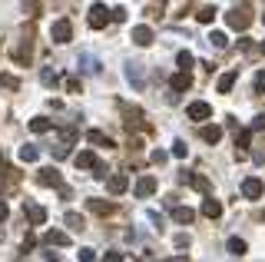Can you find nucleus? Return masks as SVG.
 <instances>
[{"mask_svg":"<svg viewBox=\"0 0 265 262\" xmlns=\"http://www.w3.org/2000/svg\"><path fill=\"white\" fill-rule=\"evenodd\" d=\"M255 90H258V93H265V70L255 77Z\"/></svg>","mask_w":265,"mask_h":262,"instance_id":"nucleus-40","label":"nucleus"},{"mask_svg":"<svg viewBox=\"0 0 265 262\" xmlns=\"http://www.w3.org/2000/svg\"><path fill=\"white\" fill-rule=\"evenodd\" d=\"M50 126H53V123H50L47 116H33V119H30V129H33V133H47Z\"/></svg>","mask_w":265,"mask_h":262,"instance_id":"nucleus-25","label":"nucleus"},{"mask_svg":"<svg viewBox=\"0 0 265 262\" xmlns=\"http://www.w3.org/2000/svg\"><path fill=\"white\" fill-rule=\"evenodd\" d=\"M176 60H179V67H183V73H189V67L196 63V56L189 53V50H179V56H176Z\"/></svg>","mask_w":265,"mask_h":262,"instance_id":"nucleus-27","label":"nucleus"},{"mask_svg":"<svg viewBox=\"0 0 265 262\" xmlns=\"http://www.w3.org/2000/svg\"><path fill=\"white\" fill-rule=\"evenodd\" d=\"M153 192H156V176H143L136 183V196L146 199V196H153Z\"/></svg>","mask_w":265,"mask_h":262,"instance_id":"nucleus-10","label":"nucleus"},{"mask_svg":"<svg viewBox=\"0 0 265 262\" xmlns=\"http://www.w3.org/2000/svg\"><path fill=\"white\" fill-rule=\"evenodd\" d=\"M265 192V183L258 179V176H249V179H242V196L245 199H258Z\"/></svg>","mask_w":265,"mask_h":262,"instance_id":"nucleus-3","label":"nucleus"},{"mask_svg":"<svg viewBox=\"0 0 265 262\" xmlns=\"http://www.w3.org/2000/svg\"><path fill=\"white\" fill-rule=\"evenodd\" d=\"M193 87V77H189V73H176V77H172V93H183V90H189Z\"/></svg>","mask_w":265,"mask_h":262,"instance_id":"nucleus-17","label":"nucleus"},{"mask_svg":"<svg viewBox=\"0 0 265 262\" xmlns=\"http://www.w3.org/2000/svg\"><path fill=\"white\" fill-rule=\"evenodd\" d=\"M37 156H40L37 146H20V159H24V163H37Z\"/></svg>","mask_w":265,"mask_h":262,"instance_id":"nucleus-28","label":"nucleus"},{"mask_svg":"<svg viewBox=\"0 0 265 262\" xmlns=\"http://www.w3.org/2000/svg\"><path fill=\"white\" fill-rule=\"evenodd\" d=\"M209 43H212L216 50H225V47H229V37H225L222 30H212V33H209Z\"/></svg>","mask_w":265,"mask_h":262,"instance_id":"nucleus-24","label":"nucleus"},{"mask_svg":"<svg viewBox=\"0 0 265 262\" xmlns=\"http://www.w3.org/2000/svg\"><path fill=\"white\" fill-rule=\"evenodd\" d=\"M225 24L232 27V30H245L252 24V7L249 4H235L229 14H225Z\"/></svg>","mask_w":265,"mask_h":262,"instance_id":"nucleus-1","label":"nucleus"},{"mask_svg":"<svg viewBox=\"0 0 265 262\" xmlns=\"http://www.w3.org/2000/svg\"><path fill=\"white\" fill-rule=\"evenodd\" d=\"M202 216H209V219H219V216H222V203L209 196L206 203H202Z\"/></svg>","mask_w":265,"mask_h":262,"instance_id":"nucleus-13","label":"nucleus"},{"mask_svg":"<svg viewBox=\"0 0 265 262\" xmlns=\"http://www.w3.org/2000/svg\"><path fill=\"white\" fill-rule=\"evenodd\" d=\"M235 80H239V70H229L219 77V93H229V90L235 87Z\"/></svg>","mask_w":265,"mask_h":262,"instance_id":"nucleus-15","label":"nucleus"},{"mask_svg":"<svg viewBox=\"0 0 265 262\" xmlns=\"http://www.w3.org/2000/svg\"><path fill=\"white\" fill-rule=\"evenodd\" d=\"M133 43L136 47H149L153 43V30L149 27H133Z\"/></svg>","mask_w":265,"mask_h":262,"instance_id":"nucleus-11","label":"nucleus"},{"mask_svg":"<svg viewBox=\"0 0 265 262\" xmlns=\"http://www.w3.org/2000/svg\"><path fill=\"white\" fill-rule=\"evenodd\" d=\"M63 219H66V226H70L73 232H80V229H86V223H83V216H76V213H66Z\"/></svg>","mask_w":265,"mask_h":262,"instance_id":"nucleus-26","label":"nucleus"},{"mask_svg":"<svg viewBox=\"0 0 265 262\" xmlns=\"http://www.w3.org/2000/svg\"><path fill=\"white\" fill-rule=\"evenodd\" d=\"M24 213H27V219H30L33 226H43V219H47V209H43V206H37V203H27V206H24Z\"/></svg>","mask_w":265,"mask_h":262,"instance_id":"nucleus-8","label":"nucleus"},{"mask_svg":"<svg viewBox=\"0 0 265 262\" xmlns=\"http://www.w3.org/2000/svg\"><path fill=\"white\" fill-rule=\"evenodd\" d=\"M202 140H206V143H212V146H216L219 140H222V129H219V126H202Z\"/></svg>","mask_w":265,"mask_h":262,"instance_id":"nucleus-23","label":"nucleus"},{"mask_svg":"<svg viewBox=\"0 0 265 262\" xmlns=\"http://www.w3.org/2000/svg\"><path fill=\"white\" fill-rule=\"evenodd\" d=\"M53 156H56V159H63V156H70V146H66V143H60V146H56V150H53Z\"/></svg>","mask_w":265,"mask_h":262,"instance_id":"nucleus-36","label":"nucleus"},{"mask_svg":"<svg viewBox=\"0 0 265 262\" xmlns=\"http://www.w3.org/2000/svg\"><path fill=\"white\" fill-rule=\"evenodd\" d=\"M245 249H249V246H245V239H229V252H232V255H245Z\"/></svg>","mask_w":265,"mask_h":262,"instance_id":"nucleus-29","label":"nucleus"},{"mask_svg":"<svg viewBox=\"0 0 265 262\" xmlns=\"http://www.w3.org/2000/svg\"><path fill=\"white\" fill-rule=\"evenodd\" d=\"M0 83H4L7 90H17V87H20V83H17V77H10V73H4V77H0Z\"/></svg>","mask_w":265,"mask_h":262,"instance_id":"nucleus-31","label":"nucleus"},{"mask_svg":"<svg viewBox=\"0 0 265 262\" xmlns=\"http://www.w3.org/2000/svg\"><path fill=\"white\" fill-rule=\"evenodd\" d=\"M235 146H242V150H245V146H249V133H239V136H235Z\"/></svg>","mask_w":265,"mask_h":262,"instance_id":"nucleus-41","label":"nucleus"},{"mask_svg":"<svg viewBox=\"0 0 265 262\" xmlns=\"http://www.w3.org/2000/svg\"><path fill=\"white\" fill-rule=\"evenodd\" d=\"M66 90H70V93H80V80L70 77V80H66Z\"/></svg>","mask_w":265,"mask_h":262,"instance_id":"nucleus-39","label":"nucleus"},{"mask_svg":"<svg viewBox=\"0 0 265 262\" xmlns=\"http://www.w3.org/2000/svg\"><path fill=\"white\" fill-rule=\"evenodd\" d=\"M126 80H129L136 90H143V63H129V67H126Z\"/></svg>","mask_w":265,"mask_h":262,"instance_id":"nucleus-12","label":"nucleus"},{"mask_svg":"<svg viewBox=\"0 0 265 262\" xmlns=\"http://www.w3.org/2000/svg\"><path fill=\"white\" fill-rule=\"evenodd\" d=\"M14 60H17V63H27V60H30V33H27L24 43L14 50Z\"/></svg>","mask_w":265,"mask_h":262,"instance_id":"nucleus-16","label":"nucleus"},{"mask_svg":"<svg viewBox=\"0 0 265 262\" xmlns=\"http://www.w3.org/2000/svg\"><path fill=\"white\" fill-rule=\"evenodd\" d=\"M43 242H47V246H66V242H70V236H66V232H60V229H53V232H47V236H43Z\"/></svg>","mask_w":265,"mask_h":262,"instance_id":"nucleus-18","label":"nucleus"},{"mask_svg":"<svg viewBox=\"0 0 265 262\" xmlns=\"http://www.w3.org/2000/svg\"><path fill=\"white\" fill-rule=\"evenodd\" d=\"M196 20H199V24H212V20H216V7H212V4H206V7H199V14H196Z\"/></svg>","mask_w":265,"mask_h":262,"instance_id":"nucleus-22","label":"nucleus"},{"mask_svg":"<svg viewBox=\"0 0 265 262\" xmlns=\"http://www.w3.org/2000/svg\"><path fill=\"white\" fill-rule=\"evenodd\" d=\"M186 116L196 119V123H202V119H209V116H212V106H209V103H202V100H196V103H189Z\"/></svg>","mask_w":265,"mask_h":262,"instance_id":"nucleus-4","label":"nucleus"},{"mask_svg":"<svg viewBox=\"0 0 265 262\" xmlns=\"http://www.w3.org/2000/svg\"><path fill=\"white\" fill-rule=\"evenodd\" d=\"M86 140H90V143H97V146H106V150L113 146V140H110L106 133H100V129H90V133H86Z\"/></svg>","mask_w":265,"mask_h":262,"instance_id":"nucleus-20","label":"nucleus"},{"mask_svg":"<svg viewBox=\"0 0 265 262\" xmlns=\"http://www.w3.org/2000/svg\"><path fill=\"white\" fill-rule=\"evenodd\" d=\"M37 183H40V186H60V169H56V166H47V169H40V176H37Z\"/></svg>","mask_w":265,"mask_h":262,"instance_id":"nucleus-9","label":"nucleus"},{"mask_svg":"<svg viewBox=\"0 0 265 262\" xmlns=\"http://www.w3.org/2000/svg\"><path fill=\"white\" fill-rule=\"evenodd\" d=\"M172 219H176V223H183V226H189L196 219V213L189 206H172Z\"/></svg>","mask_w":265,"mask_h":262,"instance_id":"nucleus-14","label":"nucleus"},{"mask_svg":"<svg viewBox=\"0 0 265 262\" xmlns=\"http://www.w3.org/2000/svg\"><path fill=\"white\" fill-rule=\"evenodd\" d=\"M40 80H43V87H53V83H56V73H53V70H43Z\"/></svg>","mask_w":265,"mask_h":262,"instance_id":"nucleus-32","label":"nucleus"},{"mask_svg":"<svg viewBox=\"0 0 265 262\" xmlns=\"http://www.w3.org/2000/svg\"><path fill=\"white\" fill-rule=\"evenodd\" d=\"M179 183H189L193 189L209 192V179H206V176H199V173H183V176H179Z\"/></svg>","mask_w":265,"mask_h":262,"instance_id":"nucleus-6","label":"nucleus"},{"mask_svg":"<svg viewBox=\"0 0 265 262\" xmlns=\"http://www.w3.org/2000/svg\"><path fill=\"white\" fill-rule=\"evenodd\" d=\"M86 206H90V213H97V216H110L113 213V203H103V199H90Z\"/></svg>","mask_w":265,"mask_h":262,"instance_id":"nucleus-19","label":"nucleus"},{"mask_svg":"<svg viewBox=\"0 0 265 262\" xmlns=\"http://www.w3.org/2000/svg\"><path fill=\"white\" fill-rule=\"evenodd\" d=\"M103 262H123V252H116V249H113V252L103 255Z\"/></svg>","mask_w":265,"mask_h":262,"instance_id":"nucleus-37","label":"nucleus"},{"mask_svg":"<svg viewBox=\"0 0 265 262\" xmlns=\"http://www.w3.org/2000/svg\"><path fill=\"white\" fill-rule=\"evenodd\" d=\"M110 17H113V20H126V10H123V7H113Z\"/></svg>","mask_w":265,"mask_h":262,"instance_id":"nucleus-38","label":"nucleus"},{"mask_svg":"<svg viewBox=\"0 0 265 262\" xmlns=\"http://www.w3.org/2000/svg\"><path fill=\"white\" fill-rule=\"evenodd\" d=\"M80 70H86V73H100V60H97V56H90V53H83V56H80Z\"/></svg>","mask_w":265,"mask_h":262,"instance_id":"nucleus-21","label":"nucleus"},{"mask_svg":"<svg viewBox=\"0 0 265 262\" xmlns=\"http://www.w3.org/2000/svg\"><path fill=\"white\" fill-rule=\"evenodd\" d=\"M50 37H53V43H70V37H73V24L70 20H56L53 27H50Z\"/></svg>","mask_w":265,"mask_h":262,"instance_id":"nucleus-2","label":"nucleus"},{"mask_svg":"<svg viewBox=\"0 0 265 262\" xmlns=\"http://www.w3.org/2000/svg\"><path fill=\"white\" fill-rule=\"evenodd\" d=\"M126 186H129V179H126V173H113L110 179H106V189L113 192V196H120V192H126Z\"/></svg>","mask_w":265,"mask_h":262,"instance_id":"nucleus-7","label":"nucleus"},{"mask_svg":"<svg viewBox=\"0 0 265 262\" xmlns=\"http://www.w3.org/2000/svg\"><path fill=\"white\" fill-rule=\"evenodd\" d=\"M10 216V209H7V203H4V199H0V223H4V219H7Z\"/></svg>","mask_w":265,"mask_h":262,"instance_id":"nucleus-42","label":"nucleus"},{"mask_svg":"<svg viewBox=\"0 0 265 262\" xmlns=\"http://www.w3.org/2000/svg\"><path fill=\"white\" fill-rule=\"evenodd\" d=\"M252 159H255V163H265V140H262V143H258V150L252 153Z\"/></svg>","mask_w":265,"mask_h":262,"instance_id":"nucleus-35","label":"nucleus"},{"mask_svg":"<svg viewBox=\"0 0 265 262\" xmlns=\"http://www.w3.org/2000/svg\"><path fill=\"white\" fill-rule=\"evenodd\" d=\"M80 262H97V252H93V249H80Z\"/></svg>","mask_w":265,"mask_h":262,"instance_id":"nucleus-33","label":"nucleus"},{"mask_svg":"<svg viewBox=\"0 0 265 262\" xmlns=\"http://www.w3.org/2000/svg\"><path fill=\"white\" fill-rule=\"evenodd\" d=\"M252 129H255V133H262V129H265V113H258V116L252 119Z\"/></svg>","mask_w":265,"mask_h":262,"instance_id":"nucleus-34","label":"nucleus"},{"mask_svg":"<svg viewBox=\"0 0 265 262\" xmlns=\"http://www.w3.org/2000/svg\"><path fill=\"white\" fill-rule=\"evenodd\" d=\"M262 53H265V40H262Z\"/></svg>","mask_w":265,"mask_h":262,"instance_id":"nucleus-43","label":"nucleus"},{"mask_svg":"<svg viewBox=\"0 0 265 262\" xmlns=\"http://www.w3.org/2000/svg\"><path fill=\"white\" fill-rule=\"evenodd\" d=\"M186 153H189V146H186L183 140H176V143H172V156H179V159H183Z\"/></svg>","mask_w":265,"mask_h":262,"instance_id":"nucleus-30","label":"nucleus"},{"mask_svg":"<svg viewBox=\"0 0 265 262\" xmlns=\"http://www.w3.org/2000/svg\"><path fill=\"white\" fill-rule=\"evenodd\" d=\"M106 20H110V10H106L103 4H93V10H90V27H93V30H103Z\"/></svg>","mask_w":265,"mask_h":262,"instance_id":"nucleus-5","label":"nucleus"}]
</instances>
